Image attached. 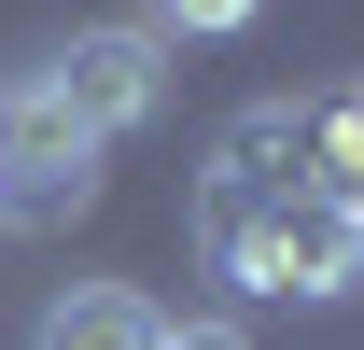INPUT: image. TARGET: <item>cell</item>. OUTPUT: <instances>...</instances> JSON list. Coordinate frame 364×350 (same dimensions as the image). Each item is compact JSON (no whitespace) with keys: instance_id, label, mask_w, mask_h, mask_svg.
Instances as JSON below:
<instances>
[{"instance_id":"ba28073f","label":"cell","mask_w":364,"mask_h":350,"mask_svg":"<svg viewBox=\"0 0 364 350\" xmlns=\"http://www.w3.org/2000/svg\"><path fill=\"white\" fill-rule=\"evenodd\" d=\"M350 238H364V196H350Z\"/></svg>"},{"instance_id":"3957f363","label":"cell","mask_w":364,"mask_h":350,"mask_svg":"<svg viewBox=\"0 0 364 350\" xmlns=\"http://www.w3.org/2000/svg\"><path fill=\"white\" fill-rule=\"evenodd\" d=\"M43 70H56V98H70L85 140H140L168 112V43H154V28H70Z\"/></svg>"},{"instance_id":"277c9868","label":"cell","mask_w":364,"mask_h":350,"mask_svg":"<svg viewBox=\"0 0 364 350\" xmlns=\"http://www.w3.org/2000/svg\"><path fill=\"white\" fill-rule=\"evenodd\" d=\"M309 182H322V112L309 98H252L210 140V196L196 211H252V196H309Z\"/></svg>"},{"instance_id":"8992f818","label":"cell","mask_w":364,"mask_h":350,"mask_svg":"<svg viewBox=\"0 0 364 350\" xmlns=\"http://www.w3.org/2000/svg\"><path fill=\"white\" fill-rule=\"evenodd\" d=\"M267 0H140L127 28H154V43H225V28H252Z\"/></svg>"},{"instance_id":"52a82bcc","label":"cell","mask_w":364,"mask_h":350,"mask_svg":"<svg viewBox=\"0 0 364 350\" xmlns=\"http://www.w3.org/2000/svg\"><path fill=\"white\" fill-rule=\"evenodd\" d=\"M154 350H252L238 322H154Z\"/></svg>"},{"instance_id":"5b68a950","label":"cell","mask_w":364,"mask_h":350,"mask_svg":"<svg viewBox=\"0 0 364 350\" xmlns=\"http://www.w3.org/2000/svg\"><path fill=\"white\" fill-rule=\"evenodd\" d=\"M154 322H168V308L140 295V280H56L28 350H154Z\"/></svg>"},{"instance_id":"9c48e42d","label":"cell","mask_w":364,"mask_h":350,"mask_svg":"<svg viewBox=\"0 0 364 350\" xmlns=\"http://www.w3.org/2000/svg\"><path fill=\"white\" fill-rule=\"evenodd\" d=\"M350 140H364V98H350Z\"/></svg>"},{"instance_id":"6da1fadb","label":"cell","mask_w":364,"mask_h":350,"mask_svg":"<svg viewBox=\"0 0 364 350\" xmlns=\"http://www.w3.org/2000/svg\"><path fill=\"white\" fill-rule=\"evenodd\" d=\"M210 266L267 308H322V295H364V238H350V196H252V211H196Z\"/></svg>"},{"instance_id":"7a4b0ae2","label":"cell","mask_w":364,"mask_h":350,"mask_svg":"<svg viewBox=\"0 0 364 350\" xmlns=\"http://www.w3.org/2000/svg\"><path fill=\"white\" fill-rule=\"evenodd\" d=\"M98 211V140L70 127V98H56V70L28 56L14 85H0V224L14 238H56V224Z\"/></svg>"}]
</instances>
